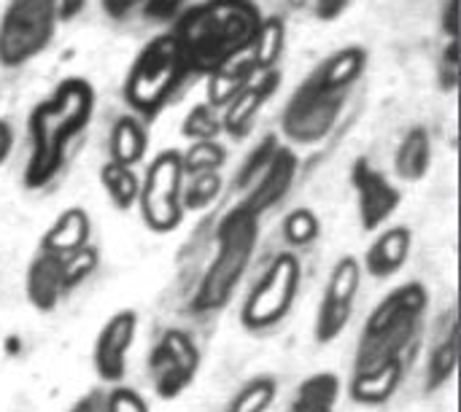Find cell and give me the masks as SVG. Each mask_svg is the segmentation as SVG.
<instances>
[{"label":"cell","instance_id":"obj_1","mask_svg":"<svg viewBox=\"0 0 461 412\" xmlns=\"http://www.w3.org/2000/svg\"><path fill=\"white\" fill-rule=\"evenodd\" d=\"M367 67V51L362 46H343L321 59L292 92L281 113V132L297 146L321 143L338 124L351 86Z\"/></svg>","mask_w":461,"mask_h":412},{"label":"cell","instance_id":"obj_2","mask_svg":"<svg viewBox=\"0 0 461 412\" xmlns=\"http://www.w3.org/2000/svg\"><path fill=\"white\" fill-rule=\"evenodd\" d=\"M427 313L429 291L424 283L411 281L392 289L362 327L351 375L394 370L408 378L421 345Z\"/></svg>","mask_w":461,"mask_h":412},{"label":"cell","instance_id":"obj_3","mask_svg":"<svg viewBox=\"0 0 461 412\" xmlns=\"http://www.w3.org/2000/svg\"><path fill=\"white\" fill-rule=\"evenodd\" d=\"M95 105L97 94L92 84L86 78L70 76L62 78L54 92L30 111V159L24 167L27 189H43L59 175L73 140L89 127Z\"/></svg>","mask_w":461,"mask_h":412},{"label":"cell","instance_id":"obj_4","mask_svg":"<svg viewBox=\"0 0 461 412\" xmlns=\"http://www.w3.org/2000/svg\"><path fill=\"white\" fill-rule=\"evenodd\" d=\"M262 11L254 0H205L176 16L173 38L189 65L203 76L249 51Z\"/></svg>","mask_w":461,"mask_h":412},{"label":"cell","instance_id":"obj_5","mask_svg":"<svg viewBox=\"0 0 461 412\" xmlns=\"http://www.w3.org/2000/svg\"><path fill=\"white\" fill-rule=\"evenodd\" d=\"M259 219L243 202L230 208L216 227V254L192 300L194 313H219L243 283L259 243Z\"/></svg>","mask_w":461,"mask_h":412},{"label":"cell","instance_id":"obj_6","mask_svg":"<svg viewBox=\"0 0 461 412\" xmlns=\"http://www.w3.org/2000/svg\"><path fill=\"white\" fill-rule=\"evenodd\" d=\"M186 73L189 65L173 32H162L151 38L132 59L124 78V100L135 113L154 116L167 105Z\"/></svg>","mask_w":461,"mask_h":412},{"label":"cell","instance_id":"obj_7","mask_svg":"<svg viewBox=\"0 0 461 412\" xmlns=\"http://www.w3.org/2000/svg\"><path fill=\"white\" fill-rule=\"evenodd\" d=\"M59 24L57 0H8L0 16V65L22 67L49 49Z\"/></svg>","mask_w":461,"mask_h":412},{"label":"cell","instance_id":"obj_8","mask_svg":"<svg viewBox=\"0 0 461 412\" xmlns=\"http://www.w3.org/2000/svg\"><path fill=\"white\" fill-rule=\"evenodd\" d=\"M303 283V264L297 254L284 251L278 254L262 278L249 291L240 308V324L249 332H267L278 327L294 308Z\"/></svg>","mask_w":461,"mask_h":412},{"label":"cell","instance_id":"obj_9","mask_svg":"<svg viewBox=\"0 0 461 412\" xmlns=\"http://www.w3.org/2000/svg\"><path fill=\"white\" fill-rule=\"evenodd\" d=\"M184 167H181V151L178 148H165L154 157V162L149 165L143 181H140V192H138V208H140V219L143 224L157 232V235H167L173 229L181 227L186 210L181 202V192H184Z\"/></svg>","mask_w":461,"mask_h":412},{"label":"cell","instance_id":"obj_10","mask_svg":"<svg viewBox=\"0 0 461 412\" xmlns=\"http://www.w3.org/2000/svg\"><path fill=\"white\" fill-rule=\"evenodd\" d=\"M203 351L184 329H165L149 354V378L159 399H178L200 375Z\"/></svg>","mask_w":461,"mask_h":412},{"label":"cell","instance_id":"obj_11","mask_svg":"<svg viewBox=\"0 0 461 412\" xmlns=\"http://www.w3.org/2000/svg\"><path fill=\"white\" fill-rule=\"evenodd\" d=\"M359 289H362V262L357 256H340L330 270L321 305L316 313V324H313L316 343L321 345L335 343L348 329Z\"/></svg>","mask_w":461,"mask_h":412},{"label":"cell","instance_id":"obj_12","mask_svg":"<svg viewBox=\"0 0 461 412\" xmlns=\"http://www.w3.org/2000/svg\"><path fill=\"white\" fill-rule=\"evenodd\" d=\"M138 327H140V316L132 308H124V310H116L97 332L95 348H92V367L103 383H111V386L124 383L130 354L138 337Z\"/></svg>","mask_w":461,"mask_h":412},{"label":"cell","instance_id":"obj_13","mask_svg":"<svg viewBox=\"0 0 461 412\" xmlns=\"http://www.w3.org/2000/svg\"><path fill=\"white\" fill-rule=\"evenodd\" d=\"M351 186L357 194V213L365 232H378L402 205L400 186L370 165V159H357L351 165Z\"/></svg>","mask_w":461,"mask_h":412},{"label":"cell","instance_id":"obj_14","mask_svg":"<svg viewBox=\"0 0 461 412\" xmlns=\"http://www.w3.org/2000/svg\"><path fill=\"white\" fill-rule=\"evenodd\" d=\"M297 154L289 148V146H278V151L273 154L270 165L265 167V173L251 184L243 205L249 210H254L257 216L267 213L270 208H276L286 194L289 189L294 186V178H297Z\"/></svg>","mask_w":461,"mask_h":412},{"label":"cell","instance_id":"obj_15","mask_svg":"<svg viewBox=\"0 0 461 412\" xmlns=\"http://www.w3.org/2000/svg\"><path fill=\"white\" fill-rule=\"evenodd\" d=\"M461 359V324H459V310L451 308L446 316V324L440 318V329L438 337L429 348L427 356V372H424V383H427V394L443 391L459 370Z\"/></svg>","mask_w":461,"mask_h":412},{"label":"cell","instance_id":"obj_16","mask_svg":"<svg viewBox=\"0 0 461 412\" xmlns=\"http://www.w3.org/2000/svg\"><path fill=\"white\" fill-rule=\"evenodd\" d=\"M278 86H281V73L276 67L265 70V73H257L246 84V89L227 105V113L221 116V130H227L232 138H243L251 130V124H254L257 113L262 111V105L276 94Z\"/></svg>","mask_w":461,"mask_h":412},{"label":"cell","instance_id":"obj_17","mask_svg":"<svg viewBox=\"0 0 461 412\" xmlns=\"http://www.w3.org/2000/svg\"><path fill=\"white\" fill-rule=\"evenodd\" d=\"M411 251H413L411 227H402V224L389 227V229L378 232V237L370 243L362 270H367V275L375 281H389L408 264Z\"/></svg>","mask_w":461,"mask_h":412},{"label":"cell","instance_id":"obj_18","mask_svg":"<svg viewBox=\"0 0 461 412\" xmlns=\"http://www.w3.org/2000/svg\"><path fill=\"white\" fill-rule=\"evenodd\" d=\"M24 294L30 305L41 313H51L59 300L65 297V283H62V256L41 251L32 256L27 275H24Z\"/></svg>","mask_w":461,"mask_h":412},{"label":"cell","instance_id":"obj_19","mask_svg":"<svg viewBox=\"0 0 461 412\" xmlns=\"http://www.w3.org/2000/svg\"><path fill=\"white\" fill-rule=\"evenodd\" d=\"M92 219L84 208H65L41 237V251L68 256L89 246Z\"/></svg>","mask_w":461,"mask_h":412},{"label":"cell","instance_id":"obj_20","mask_svg":"<svg viewBox=\"0 0 461 412\" xmlns=\"http://www.w3.org/2000/svg\"><path fill=\"white\" fill-rule=\"evenodd\" d=\"M432 167V138L427 127H411L408 135L400 140L394 154V173L408 184H419L427 178Z\"/></svg>","mask_w":461,"mask_h":412},{"label":"cell","instance_id":"obj_21","mask_svg":"<svg viewBox=\"0 0 461 412\" xmlns=\"http://www.w3.org/2000/svg\"><path fill=\"white\" fill-rule=\"evenodd\" d=\"M149 151V132L143 127V121L132 113L127 116H119L111 127V135H108V154H111V162H119V165H127V167H135L143 162Z\"/></svg>","mask_w":461,"mask_h":412},{"label":"cell","instance_id":"obj_22","mask_svg":"<svg viewBox=\"0 0 461 412\" xmlns=\"http://www.w3.org/2000/svg\"><path fill=\"white\" fill-rule=\"evenodd\" d=\"M257 76L254 65L249 62V57H238L221 67H216L213 73H208V105L211 108H227L243 89L246 84Z\"/></svg>","mask_w":461,"mask_h":412},{"label":"cell","instance_id":"obj_23","mask_svg":"<svg viewBox=\"0 0 461 412\" xmlns=\"http://www.w3.org/2000/svg\"><path fill=\"white\" fill-rule=\"evenodd\" d=\"M286 43V24L281 16H262V24L249 46V62L254 65L257 73L273 70L284 54Z\"/></svg>","mask_w":461,"mask_h":412},{"label":"cell","instance_id":"obj_24","mask_svg":"<svg viewBox=\"0 0 461 412\" xmlns=\"http://www.w3.org/2000/svg\"><path fill=\"white\" fill-rule=\"evenodd\" d=\"M340 378L332 372H316L305 378L294 394L292 412H335L340 399Z\"/></svg>","mask_w":461,"mask_h":412},{"label":"cell","instance_id":"obj_25","mask_svg":"<svg viewBox=\"0 0 461 412\" xmlns=\"http://www.w3.org/2000/svg\"><path fill=\"white\" fill-rule=\"evenodd\" d=\"M100 184L111 200V205L116 210H130L138 202V192H140V178L135 173V167L119 165V162H105L100 167Z\"/></svg>","mask_w":461,"mask_h":412},{"label":"cell","instance_id":"obj_26","mask_svg":"<svg viewBox=\"0 0 461 412\" xmlns=\"http://www.w3.org/2000/svg\"><path fill=\"white\" fill-rule=\"evenodd\" d=\"M276 399H278L276 375H254L235 391L224 412H270Z\"/></svg>","mask_w":461,"mask_h":412},{"label":"cell","instance_id":"obj_27","mask_svg":"<svg viewBox=\"0 0 461 412\" xmlns=\"http://www.w3.org/2000/svg\"><path fill=\"white\" fill-rule=\"evenodd\" d=\"M227 162V148L216 140H194L186 151H181V167L184 175H200V173H219Z\"/></svg>","mask_w":461,"mask_h":412},{"label":"cell","instance_id":"obj_28","mask_svg":"<svg viewBox=\"0 0 461 412\" xmlns=\"http://www.w3.org/2000/svg\"><path fill=\"white\" fill-rule=\"evenodd\" d=\"M281 235H284L286 246L305 248V246L319 240L321 221H319V216L311 208H294L292 213H286V219L281 224Z\"/></svg>","mask_w":461,"mask_h":412},{"label":"cell","instance_id":"obj_29","mask_svg":"<svg viewBox=\"0 0 461 412\" xmlns=\"http://www.w3.org/2000/svg\"><path fill=\"white\" fill-rule=\"evenodd\" d=\"M278 146H281V140H278V135H265L257 146H254V151L246 157V162L240 165V170L235 173V186L238 189H251V184L265 173V167L270 165V159H273V154L278 151Z\"/></svg>","mask_w":461,"mask_h":412},{"label":"cell","instance_id":"obj_30","mask_svg":"<svg viewBox=\"0 0 461 412\" xmlns=\"http://www.w3.org/2000/svg\"><path fill=\"white\" fill-rule=\"evenodd\" d=\"M100 264V251L89 243L86 248L62 256V283H65V294H70L73 289H78Z\"/></svg>","mask_w":461,"mask_h":412},{"label":"cell","instance_id":"obj_31","mask_svg":"<svg viewBox=\"0 0 461 412\" xmlns=\"http://www.w3.org/2000/svg\"><path fill=\"white\" fill-rule=\"evenodd\" d=\"M221 132V119L216 116V108H211L208 103H197L181 121V135L194 140H216V135Z\"/></svg>","mask_w":461,"mask_h":412},{"label":"cell","instance_id":"obj_32","mask_svg":"<svg viewBox=\"0 0 461 412\" xmlns=\"http://www.w3.org/2000/svg\"><path fill=\"white\" fill-rule=\"evenodd\" d=\"M221 194V175L219 173H200L189 175V184L181 192L184 210H200L208 208Z\"/></svg>","mask_w":461,"mask_h":412},{"label":"cell","instance_id":"obj_33","mask_svg":"<svg viewBox=\"0 0 461 412\" xmlns=\"http://www.w3.org/2000/svg\"><path fill=\"white\" fill-rule=\"evenodd\" d=\"M103 412H149V405L135 389L113 386V391L103 402Z\"/></svg>","mask_w":461,"mask_h":412},{"label":"cell","instance_id":"obj_34","mask_svg":"<svg viewBox=\"0 0 461 412\" xmlns=\"http://www.w3.org/2000/svg\"><path fill=\"white\" fill-rule=\"evenodd\" d=\"M459 40H448V46L443 49V57H440V86H443L446 92H454V89L459 86Z\"/></svg>","mask_w":461,"mask_h":412},{"label":"cell","instance_id":"obj_35","mask_svg":"<svg viewBox=\"0 0 461 412\" xmlns=\"http://www.w3.org/2000/svg\"><path fill=\"white\" fill-rule=\"evenodd\" d=\"M459 0H443V8H440V30L443 35H448V40H459Z\"/></svg>","mask_w":461,"mask_h":412},{"label":"cell","instance_id":"obj_36","mask_svg":"<svg viewBox=\"0 0 461 412\" xmlns=\"http://www.w3.org/2000/svg\"><path fill=\"white\" fill-rule=\"evenodd\" d=\"M103 11L113 19V22H124L130 19L135 11H140L146 5V0H100Z\"/></svg>","mask_w":461,"mask_h":412},{"label":"cell","instance_id":"obj_37","mask_svg":"<svg viewBox=\"0 0 461 412\" xmlns=\"http://www.w3.org/2000/svg\"><path fill=\"white\" fill-rule=\"evenodd\" d=\"M311 5L319 22H335L346 13L351 0H311Z\"/></svg>","mask_w":461,"mask_h":412},{"label":"cell","instance_id":"obj_38","mask_svg":"<svg viewBox=\"0 0 461 412\" xmlns=\"http://www.w3.org/2000/svg\"><path fill=\"white\" fill-rule=\"evenodd\" d=\"M186 0H146V13L154 19H173L184 11Z\"/></svg>","mask_w":461,"mask_h":412},{"label":"cell","instance_id":"obj_39","mask_svg":"<svg viewBox=\"0 0 461 412\" xmlns=\"http://www.w3.org/2000/svg\"><path fill=\"white\" fill-rule=\"evenodd\" d=\"M11 151H14V127L0 116V167L8 162Z\"/></svg>","mask_w":461,"mask_h":412},{"label":"cell","instance_id":"obj_40","mask_svg":"<svg viewBox=\"0 0 461 412\" xmlns=\"http://www.w3.org/2000/svg\"><path fill=\"white\" fill-rule=\"evenodd\" d=\"M57 5H59V22H68L84 11L86 0H57Z\"/></svg>","mask_w":461,"mask_h":412},{"label":"cell","instance_id":"obj_41","mask_svg":"<svg viewBox=\"0 0 461 412\" xmlns=\"http://www.w3.org/2000/svg\"><path fill=\"white\" fill-rule=\"evenodd\" d=\"M103 402H105V399H103L100 394H89V397H84L81 402H76L70 412H103Z\"/></svg>","mask_w":461,"mask_h":412},{"label":"cell","instance_id":"obj_42","mask_svg":"<svg viewBox=\"0 0 461 412\" xmlns=\"http://www.w3.org/2000/svg\"><path fill=\"white\" fill-rule=\"evenodd\" d=\"M292 8H305V5H311V0H286Z\"/></svg>","mask_w":461,"mask_h":412}]
</instances>
